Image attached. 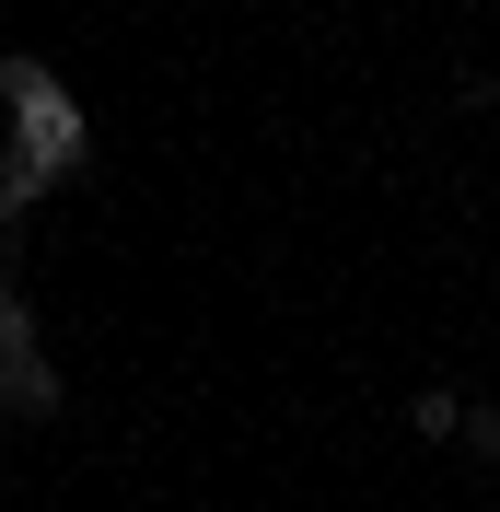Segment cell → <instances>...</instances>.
<instances>
[{"label": "cell", "mask_w": 500, "mask_h": 512, "mask_svg": "<svg viewBox=\"0 0 500 512\" xmlns=\"http://www.w3.org/2000/svg\"><path fill=\"white\" fill-rule=\"evenodd\" d=\"M0 396H12V408H47V396H59V373H47V361H35V326H24V303H12V291H0Z\"/></svg>", "instance_id": "obj_1"}, {"label": "cell", "mask_w": 500, "mask_h": 512, "mask_svg": "<svg viewBox=\"0 0 500 512\" xmlns=\"http://www.w3.org/2000/svg\"><path fill=\"white\" fill-rule=\"evenodd\" d=\"M407 431H419V443H454V431H466V396H454V384H419V396H407Z\"/></svg>", "instance_id": "obj_2"}]
</instances>
